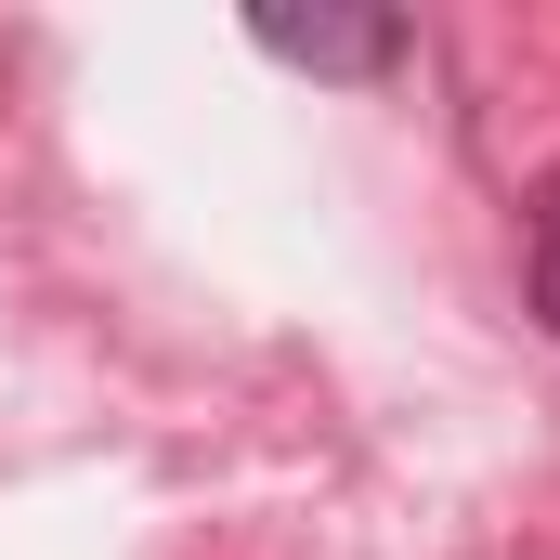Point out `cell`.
I'll return each instance as SVG.
<instances>
[{
    "label": "cell",
    "instance_id": "6da1fadb",
    "mask_svg": "<svg viewBox=\"0 0 560 560\" xmlns=\"http://www.w3.org/2000/svg\"><path fill=\"white\" fill-rule=\"evenodd\" d=\"M261 52L275 66H313V79H378L405 52L392 13H261Z\"/></svg>",
    "mask_w": 560,
    "mask_h": 560
},
{
    "label": "cell",
    "instance_id": "7a4b0ae2",
    "mask_svg": "<svg viewBox=\"0 0 560 560\" xmlns=\"http://www.w3.org/2000/svg\"><path fill=\"white\" fill-rule=\"evenodd\" d=\"M522 300H535V326L560 339V170L535 183V209H522Z\"/></svg>",
    "mask_w": 560,
    "mask_h": 560
}]
</instances>
